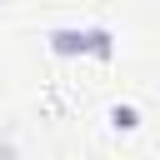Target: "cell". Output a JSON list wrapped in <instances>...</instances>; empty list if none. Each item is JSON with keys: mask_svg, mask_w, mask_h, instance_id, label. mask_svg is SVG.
<instances>
[{"mask_svg": "<svg viewBox=\"0 0 160 160\" xmlns=\"http://www.w3.org/2000/svg\"><path fill=\"white\" fill-rule=\"evenodd\" d=\"M45 45L55 55H95V60H110L115 55V35L105 25H60L45 35Z\"/></svg>", "mask_w": 160, "mask_h": 160, "instance_id": "obj_1", "label": "cell"}, {"mask_svg": "<svg viewBox=\"0 0 160 160\" xmlns=\"http://www.w3.org/2000/svg\"><path fill=\"white\" fill-rule=\"evenodd\" d=\"M110 125H115V130H135V125H140V110H135V105H110Z\"/></svg>", "mask_w": 160, "mask_h": 160, "instance_id": "obj_2", "label": "cell"}]
</instances>
